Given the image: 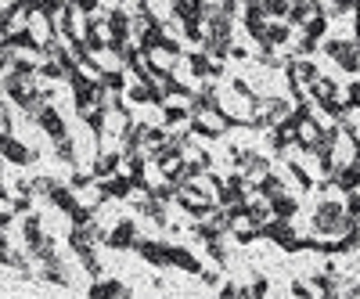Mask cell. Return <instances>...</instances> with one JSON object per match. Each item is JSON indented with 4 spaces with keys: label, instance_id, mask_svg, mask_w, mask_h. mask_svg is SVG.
Wrapping results in <instances>:
<instances>
[{
    "label": "cell",
    "instance_id": "cell-1",
    "mask_svg": "<svg viewBox=\"0 0 360 299\" xmlns=\"http://www.w3.org/2000/svg\"><path fill=\"white\" fill-rule=\"evenodd\" d=\"M349 224H353V217H349V209H346V202H342V198L324 195V198L314 205L310 227H314V234H317V238H342V234L349 231Z\"/></svg>",
    "mask_w": 360,
    "mask_h": 299
},
{
    "label": "cell",
    "instance_id": "cell-2",
    "mask_svg": "<svg viewBox=\"0 0 360 299\" xmlns=\"http://www.w3.org/2000/svg\"><path fill=\"white\" fill-rule=\"evenodd\" d=\"M321 54L328 58V62H335V69L356 76L360 72V47L353 37H324L321 40Z\"/></svg>",
    "mask_w": 360,
    "mask_h": 299
},
{
    "label": "cell",
    "instance_id": "cell-3",
    "mask_svg": "<svg viewBox=\"0 0 360 299\" xmlns=\"http://www.w3.org/2000/svg\"><path fill=\"white\" fill-rule=\"evenodd\" d=\"M263 238H266V242H274L278 249H285V253H303V238L295 234L292 220H278V217H270V220L263 224Z\"/></svg>",
    "mask_w": 360,
    "mask_h": 299
},
{
    "label": "cell",
    "instance_id": "cell-4",
    "mask_svg": "<svg viewBox=\"0 0 360 299\" xmlns=\"http://www.w3.org/2000/svg\"><path fill=\"white\" fill-rule=\"evenodd\" d=\"M0 87H4V94H8V101H22L25 94H33L37 87H40V79H37V72H22V69H8L4 76H0Z\"/></svg>",
    "mask_w": 360,
    "mask_h": 299
},
{
    "label": "cell",
    "instance_id": "cell-5",
    "mask_svg": "<svg viewBox=\"0 0 360 299\" xmlns=\"http://www.w3.org/2000/svg\"><path fill=\"white\" fill-rule=\"evenodd\" d=\"M0 159L11 163V166H33V163H40V152L22 144L15 134H0Z\"/></svg>",
    "mask_w": 360,
    "mask_h": 299
},
{
    "label": "cell",
    "instance_id": "cell-6",
    "mask_svg": "<svg viewBox=\"0 0 360 299\" xmlns=\"http://www.w3.org/2000/svg\"><path fill=\"white\" fill-rule=\"evenodd\" d=\"M137 238H141V231H137V224H134V220H115V224L108 227L105 246H108V249H115V253H130V249L137 246Z\"/></svg>",
    "mask_w": 360,
    "mask_h": 299
},
{
    "label": "cell",
    "instance_id": "cell-7",
    "mask_svg": "<svg viewBox=\"0 0 360 299\" xmlns=\"http://www.w3.org/2000/svg\"><path fill=\"white\" fill-rule=\"evenodd\" d=\"M33 123L51 137V141H62V137H69V127H65V115L62 112H58L54 108V101H47L40 112H37V119H33Z\"/></svg>",
    "mask_w": 360,
    "mask_h": 299
},
{
    "label": "cell",
    "instance_id": "cell-8",
    "mask_svg": "<svg viewBox=\"0 0 360 299\" xmlns=\"http://www.w3.org/2000/svg\"><path fill=\"white\" fill-rule=\"evenodd\" d=\"M119 170H123V148H101L94 163H90V177L94 181H105V177H112Z\"/></svg>",
    "mask_w": 360,
    "mask_h": 299
},
{
    "label": "cell",
    "instance_id": "cell-9",
    "mask_svg": "<svg viewBox=\"0 0 360 299\" xmlns=\"http://www.w3.org/2000/svg\"><path fill=\"white\" fill-rule=\"evenodd\" d=\"M134 253L152 267H169V242H159V238H137Z\"/></svg>",
    "mask_w": 360,
    "mask_h": 299
},
{
    "label": "cell",
    "instance_id": "cell-10",
    "mask_svg": "<svg viewBox=\"0 0 360 299\" xmlns=\"http://www.w3.org/2000/svg\"><path fill=\"white\" fill-rule=\"evenodd\" d=\"M184 62H188L191 76H198V79H220V76H224V62H220V58H209L205 51L188 54Z\"/></svg>",
    "mask_w": 360,
    "mask_h": 299
},
{
    "label": "cell",
    "instance_id": "cell-11",
    "mask_svg": "<svg viewBox=\"0 0 360 299\" xmlns=\"http://www.w3.org/2000/svg\"><path fill=\"white\" fill-rule=\"evenodd\" d=\"M266 8H263V0H245L242 4V25L249 29V37L259 40L263 37V29H266Z\"/></svg>",
    "mask_w": 360,
    "mask_h": 299
},
{
    "label": "cell",
    "instance_id": "cell-12",
    "mask_svg": "<svg viewBox=\"0 0 360 299\" xmlns=\"http://www.w3.org/2000/svg\"><path fill=\"white\" fill-rule=\"evenodd\" d=\"M98 184H101V191H105L108 198H130V195H134V177H130L127 170L105 177V181H98Z\"/></svg>",
    "mask_w": 360,
    "mask_h": 299
},
{
    "label": "cell",
    "instance_id": "cell-13",
    "mask_svg": "<svg viewBox=\"0 0 360 299\" xmlns=\"http://www.w3.org/2000/svg\"><path fill=\"white\" fill-rule=\"evenodd\" d=\"M134 205H137V213H141V217H148V220H152L155 227H169V217H166V202H159L155 195H141Z\"/></svg>",
    "mask_w": 360,
    "mask_h": 299
},
{
    "label": "cell",
    "instance_id": "cell-14",
    "mask_svg": "<svg viewBox=\"0 0 360 299\" xmlns=\"http://www.w3.org/2000/svg\"><path fill=\"white\" fill-rule=\"evenodd\" d=\"M266 202H270V213H274L278 220H295L299 217V195H292V191H281V195L266 198Z\"/></svg>",
    "mask_w": 360,
    "mask_h": 299
},
{
    "label": "cell",
    "instance_id": "cell-15",
    "mask_svg": "<svg viewBox=\"0 0 360 299\" xmlns=\"http://www.w3.org/2000/svg\"><path fill=\"white\" fill-rule=\"evenodd\" d=\"M37 278H44V281H51V285H72V274H69V267H65V260L58 256L54 263H44V267H37Z\"/></svg>",
    "mask_w": 360,
    "mask_h": 299
},
{
    "label": "cell",
    "instance_id": "cell-16",
    "mask_svg": "<svg viewBox=\"0 0 360 299\" xmlns=\"http://www.w3.org/2000/svg\"><path fill=\"white\" fill-rule=\"evenodd\" d=\"M252 188L263 195V198H274V195H281V191H288V181L281 173H274V170H266L263 177H256L252 181Z\"/></svg>",
    "mask_w": 360,
    "mask_h": 299
},
{
    "label": "cell",
    "instance_id": "cell-17",
    "mask_svg": "<svg viewBox=\"0 0 360 299\" xmlns=\"http://www.w3.org/2000/svg\"><path fill=\"white\" fill-rule=\"evenodd\" d=\"M25 253L33 256V263H37V267H44V263H54L58 256H62V253H58V238H51V234H44L40 242H37V246H29Z\"/></svg>",
    "mask_w": 360,
    "mask_h": 299
},
{
    "label": "cell",
    "instance_id": "cell-18",
    "mask_svg": "<svg viewBox=\"0 0 360 299\" xmlns=\"http://www.w3.org/2000/svg\"><path fill=\"white\" fill-rule=\"evenodd\" d=\"M169 267H176V271H188V274H198L202 271V263L191 249L184 246H169Z\"/></svg>",
    "mask_w": 360,
    "mask_h": 299
},
{
    "label": "cell",
    "instance_id": "cell-19",
    "mask_svg": "<svg viewBox=\"0 0 360 299\" xmlns=\"http://www.w3.org/2000/svg\"><path fill=\"white\" fill-rule=\"evenodd\" d=\"M98 83L105 87V91H123L127 94V76H123V69H115V65H101L98 69Z\"/></svg>",
    "mask_w": 360,
    "mask_h": 299
},
{
    "label": "cell",
    "instance_id": "cell-20",
    "mask_svg": "<svg viewBox=\"0 0 360 299\" xmlns=\"http://www.w3.org/2000/svg\"><path fill=\"white\" fill-rule=\"evenodd\" d=\"M202 246H205L209 260H213L217 267H227V263H231V246H227V234H220V238H209V242H202Z\"/></svg>",
    "mask_w": 360,
    "mask_h": 299
},
{
    "label": "cell",
    "instance_id": "cell-21",
    "mask_svg": "<svg viewBox=\"0 0 360 299\" xmlns=\"http://www.w3.org/2000/svg\"><path fill=\"white\" fill-rule=\"evenodd\" d=\"M90 295H130V285L115 278H94L90 281Z\"/></svg>",
    "mask_w": 360,
    "mask_h": 299
},
{
    "label": "cell",
    "instance_id": "cell-22",
    "mask_svg": "<svg viewBox=\"0 0 360 299\" xmlns=\"http://www.w3.org/2000/svg\"><path fill=\"white\" fill-rule=\"evenodd\" d=\"M54 159L62 163V166H69V170H76V166H79V155H76V141H72V137L54 141Z\"/></svg>",
    "mask_w": 360,
    "mask_h": 299
},
{
    "label": "cell",
    "instance_id": "cell-23",
    "mask_svg": "<svg viewBox=\"0 0 360 299\" xmlns=\"http://www.w3.org/2000/svg\"><path fill=\"white\" fill-rule=\"evenodd\" d=\"M40 238H44L40 213H25V220H22V242H25V249H29V246H37Z\"/></svg>",
    "mask_w": 360,
    "mask_h": 299
},
{
    "label": "cell",
    "instance_id": "cell-24",
    "mask_svg": "<svg viewBox=\"0 0 360 299\" xmlns=\"http://www.w3.org/2000/svg\"><path fill=\"white\" fill-rule=\"evenodd\" d=\"M47 202H51L54 209H62V213H69V209H72V205H76L79 198H76V191H72L69 184H58V188H54V191L47 195Z\"/></svg>",
    "mask_w": 360,
    "mask_h": 299
},
{
    "label": "cell",
    "instance_id": "cell-25",
    "mask_svg": "<svg viewBox=\"0 0 360 299\" xmlns=\"http://www.w3.org/2000/svg\"><path fill=\"white\" fill-rule=\"evenodd\" d=\"M184 123H191V112H188V105H166L162 108V127H184Z\"/></svg>",
    "mask_w": 360,
    "mask_h": 299
},
{
    "label": "cell",
    "instance_id": "cell-26",
    "mask_svg": "<svg viewBox=\"0 0 360 299\" xmlns=\"http://www.w3.org/2000/svg\"><path fill=\"white\" fill-rule=\"evenodd\" d=\"M321 8L328 18H346V15H353L356 0H321Z\"/></svg>",
    "mask_w": 360,
    "mask_h": 299
},
{
    "label": "cell",
    "instance_id": "cell-27",
    "mask_svg": "<svg viewBox=\"0 0 360 299\" xmlns=\"http://www.w3.org/2000/svg\"><path fill=\"white\" fill-rule=\"evenodd\" d=\"M58 184H62V181H58V177H51V173H44V177H33V198H47Z\"/></svg>",
    "mask_w": 360,
    "mask_h": 299
},
{
    "label": "cell",
    "instance_id": "cell-28",
    "mask_svg": "<svg viewBox=\"0 0 360 299\" xmlns=\"http://www.w3.org/2000/svg\"><path fill=\"white\" fill-rule=\"evenodd\" d=\"M76 260H79V267H83V271H86L90 278H101V274H105V267H101V260H98V253H94V249L83 253V256H76Z\"/></svg>",
    "mask_w": 360,
    "mask_h": 299
},
{
    "label": "cell",
    "instance_id": "cell-29",
    "mask_svg": "<svg viewBox=\"0 0 360 299\" xmlns=\"http://www.w3.org/2000/svg\"><path fill=\"white\" fill-rule=\"evenodd\" d=\"M148 195H155L159 202H176V184L173 181H162V184H152Z\"/></svg>",
    "mask_w": 360,
    "mask_h": 299
},
{
    "label": "cell",
    "instance_id": "cell-30",
    "mask_svg": "<svg viewBox=\"0 0 360 299\" xmlns=\"http://www.w3.org/2000/svg\"><path fill=\"white\" fill-rule=\"evenodd\" d=\"M90 184H94V177H90V173H83L79 166L72 170V177H69V188L79 195V191H90Z\"/></svg>",
    "mask_w": 360,
    "mask_h": 299
},
{
    "label": "cell",
    "instance_id": "cell-31",
    "mask_svg": "<svg viewBox=\"0 0 360 299\" xmlns=\"http://www.w3.org/2000/svg\"><path fill=\"white\" fill-rule=\"evenodd\" d=\"M33 202H37L33 195H15V198H11L8 205H11V213H18V217H25V213H33Z\"/></svg>",
    "mask_w": 360,
    "mask_h": 299
},
{
    "label": "cell",
    "instance_id": "cell-32",
    "mask_svg": "<svg viewBox=\"0 0 360 299\" xmlns=\"http://www.w3.org/2000/svg\"><path fill=\"white\" fill-rule=\"evenodd\" d=\"M0 134H15V115H11V108H0Z\"/></svg>",
    "mask_w": 360,
    "mask_h": 299
},
{
    "label": "cell",
    "instance_id": "cell-33",
    "mask_svg": "<svg viewBox=\"0 0 360 299\" xmlns=\"http://www.w3.org/2000/svg\"><path fill=\"white\" fill-rule=\"evenodd\" d=\"M266 292H270V281H266L263 274H256L252 285H249V295H266Z\"/></svg>",
    "mask_w": 360,
    "mask_h": 299
},
{
    "label": "cell",
    "instance_id": "cell-34",
    "mask_svg": "<svg viewBox=\"0 0 360 299\" xmlns=\"http://www.w3.org/2000/svg\"><path fill=\"white\" fill-rule=\"evenodd\" d=\"M288 292H292V295H307V299H310V295H317V292H314V285H307V281H292V285H288Z\"/></svg>",
    "mask_w": 360,
    "mask_h": 299
},
{
    "label": "cell",
    "instance_id": "cell-35",
    "mask_svg": "<svg viewBox=\"0 0 360 299\" xmlns=\"http://www.w3.org/2000/svg\"><path fill=\"white\" fill-rule=\"evenodd\" d=\"M346 101H349L353 108H360V79H353V83L346 87Z\"/></svg>",
    "mask_w": 360,
    "mask_h": 299
},
{
    "label": "cell",
    "instance_id": "cell-36",
    "mask_svg": "<svg viewBox=\"0 0 360 299\" xmlns=\"http://www.w3.org/2000/svg\"><path fill=\"white\" fill-rule=\"evenodd\" d=\"M198 278H202V285H209V288H217V285H220V274H217V271H205V267L198 271Z\"/></svg>",
    "mask_w": 360,
    "mask_h": 299
},
{
    "label": "cell",
    "instance_id": "cell-37",
    "mask_svg": "<svg viewBox=\"0 0 360 299\" xmlns=\"http://www.w3.org/2000/svg\"><path fill=\"white\" fill-rule=\"evenodd\" d=\"M8 256H11V242H8V231H0V267H4Z\"/></svg>",
    "mask_w": 360,
    "mask_h": 299
},
{
    "label": "cell",
    "instance_id": "cell-38",
    "mask_svg": "<svg viewBox=\"0 0 360 299\" xmlns=\"http://www.w3.org/2000/svg\"><path fill=\"white\" fill-rule=\"evenodd\" d=\"M11 220H15L11 205H4V209H0V231H8V227H11Z\"/></svg>",
    "mask_w": 360,
    "mask_h": 299
},
{
    "label": "cell",
    "instance_id": "cell-39",
    "mask_svg": "<svg viewBox=\"0 0 360 299\" xmlns=\"http://www.w3.org/2000/svg\"><path fill=\"white\" fill-rule=\"evenodd\" d=\"M227 58H234V62H249V51L238 47V44H231V54H227Z\"/></svg>",
    "mask_w": 360,
    "mask_h": 299
},
{
    "label": "cell",
    "instance_id": "cell-40",
    "mask_svg": "<svg viewBox=\"0 0 360 299\" xmlns=\"http://www.w3.org/2000/svg\"><path fill=\"white\" fill-rule=\"evenodd\" d=\"M342 292H349V295H360V281H353V278H349V281H346V288H342Z\"/></svg>",
    "mask_w": 360,
    "mask_h": 299
},
{
    "label": "cell",
    "instance_id": "cell-41",
    "mask_svg": "<svg viewBox=\"0 0 360 299\" xmlns=\"http://www.w3.org/2000/svg\"><path fill=\"white\" fill-rule=\"evenodd\" d=\"M0 108H8V94H4V87H0Z\"/></svg>",
    "mask_w": 360,
    "mask_h": 299
},
{
    "label": "cell",
    "instance_id": "cell-42",
    "mask_svg": "<svg viewBox=\"0 0 360 299\" xmlns=\"http://www.w3.org/2000/svg\"><path fill=\"white\" fill-rule=\"evenodd\" d=\"M115 4H123V8H127V4H137V0H115Z\"/></svg>",
    "mask_w": 360,
    "mask_h": 299
},
{
    "label": "cell",
    "instance_id": "cell-43",
    "mask_svg": "<svg viewBox=\"0 0 360 299\" xmlns=\"http://www.w3.org/2000/svg\"><path fill=\"white\" fill-rule=\"evenodd\" d=\"M0 181H4V159H0Z\"/></svg>",
    "mask_w": 360,
    "mask_h": 299
}]
</instances>
